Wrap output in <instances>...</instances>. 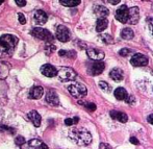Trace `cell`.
<instances>
[{"label": "cell", "instance_id": "cell-3", "mask_svg": "<svg viewBox=\"0 0 153 149\" xmlns=\"http://www.w3.org/2000/svg\"><path fill=\"white\" fill-rule=\"evenodd\" d=\"M30 35L32 37H34L36 39L45 41L47 44H50L54 40V37H53V35L50 31H48L47 29L41 28V27H34V28H32L30 31Z\"/></svg>", "mask_w": 153, "mask_h": 149}, {"label": "cell", "instance_id": "cell-5", "mask_svg": "<svg viewBox=\"0 0 153 149\" xmlns=\"http://www.w3.org/2000/svg\"><path fill=\"white\" fill-rule=\"evenodd\" d=\"M58 77L62 81H74L77 77V73L75 72L74 69L70 68V67H62L58 70Z\"/></svg>", "mask_w": 153, "mask_h": 149}, {"label": "cell", "instance_id": "cell-41", "mask_svg": "<svg viewBox=\"0 0 153 149\" xmlns=\"http://www.w3.org/2000/svg\"><path fill=\"white\" fill-rule=\"evenodd\" d=\"M106 2L110 3V4H114V5H116V4H119L120 0H108V1H106Z\"/></svg>", "mask_w": 153, "mask_h": 149}, {"label": "cell", "instance_id": "cell-42", "mask_svg": "<svg viewBox=\"0 0 153 149\" xmlns=\"http://www.w3.org/2000/svg\"><path fill=\"white\" fill-rule=\"evenodd\" d=\"M147 120H148L149 123L152 124V125H153V114H151V115H149L148 118H147Z\"/></svg>", "mask_w": 153, "mask_h": 149}, {"label": "cell", "instance_id": "cell-21", "mask_svg": "<svg viewBox=\"0 0 153 149\" xmlns=\"http://www.w3.org/2000/svg\"><path fill=\"white\" fill-rule=\"evenodd\" d=\"M11 65L6 62H0V79H4L8 75Z\"/></svg>", "mask_w": 153, "mask_h": 149}, {"label": "cell", "instance_id": "cell-33", "mask_svg": "<svg viewBox=\"0 0 153 149\" xmlns=\"http://www.w3.org/2000/svg\"><path fill=\"white\" fill-rule=\"evenodd\" d=\"M0 131H7V133H15L16 130L14 128H11L8 126H5V125H0Z\"/></svg>", "mask_w": 153, "mask_h": 149}, {"label": "cell", "instance_id": "cell-36", "mask_svg": "<svg viewBox=\"0 0 153 149\" xmlns=\"http://www.w3.org/2000/svg\"><path fill=\"white\" fill-rule=\"evenodd\" d=\"M125 102L128 104H130V105H132V104L135 102V98L133 97V96H128V97L125 99Z\"/></svg>", "mask_w": 153, "mask_h": 149}, {"label": "cell", "instance_id": "cell-30", "mask_svg": "<svg viewBox=\"0 0 153 149\" xmlns=\"http://www.w3.org/2000/svg\"><path fill=\"white\" fill-rule=\"evenodd\" d=\"M78 121H79L78 117H75V118H73V119L67 118V119H65V124L67 126H71V125H73V124H76Z\"/></svg>", "mask_w": 153, "mask_h": 149}, {"label": "cell", "instance_id": "cell-22", "mask_svg": "<svg viewBox=\"0 0 153 149\" xmlns=\"http://www.w3.org/2000/svg\"><path fill=\"white\" fill-rule=\"evenodd\" d=\"M114 94H115V97L117 98L118 100H125L127 97H128L127 91L122 87L117 88V89L115 90V93H114Z\"/></svg>", "mask_w": 153, "mask_h": 149}, {"label": "cell", "instance_id": "cell-39", "mask_svg": "<svg viewBox=\"0 0 153 149\" xmlns=\"http://www.w3.org/2000/svg\"><path fill=\"white\" fill-rule=\"evenodd\" d=\"M147 21H148L149 27H150V30H151V32H152V35H153V19H152V18H149Z\"/></svg>", "mask_w": 153, "mask_h": 149}, {"label": "cell", "instance_id": "cell-35", "mask_svg": "<svg viewBox=\"0 0 153 149\" xmlns=\"http://www.w3.org/2000/svg\"><path fill=\"white\" fill-rule=\"evenodd\" d=\"M18 18H19V22L20 24H25L26 23V18L22 13H18Z\"/></svg>", "mask_w": 153, "mask_h": 149}, {"label": "cell", "instance_id": "cell-24", "mask_svg": "<svg viewBox=\"0 0 153 149\" xmlns=\"http://www.w3.org/2000/svg\"><path fill=\"white\" fill-rule=\"evenodd\" d=\"M134 37V32L131 28H123L121 31V38L124 39V40L129 41L131 39H133Z\"/></svg>", "mask_w": 153, "mask_h": 149}, {"label": "cell", "instance_id": "cell-11", "mask_svg": "<svg viewBox=\"0 0 153 149\" xmlns=\"http://www.w3.org/2000/svg\"><path fill=\"white\" fill-rule=\"evenodd\" d=\"M130 63L134 67H144L148 64V57L142 53H135L130 59Z\"/></svg>", "mask_w": 153, "mask_h": 149}, {"label": "cell", "instance_id": "cell-18", "mask_svg": "<svg viewBox=\"0 0 153 149\" xmlns=\"http://www.w3.org/2000/svg\"><path fill=\"white\" fill-rule=\"evenodd\" d=\"M94 13H95L96 16L98 17V19H100V18H106L109 15V11L105 6L99 4L94 6Z\"/></svg>", "mask_w": 153, "mask_h": 149}, {"label": "cell", "instance_id": "cell-31", "mask_svg": "<svg viewBox=\"0 0 153 149\" xmlns=\"http://www.w3.org/2000/svg\"><path fill=\"white\" fill-rule=\"evenodd\" d=\"M25 139H24V137H22V136H18L16 139H15V144L18 145V146H23L24 144H25Z\"/></svg>", "mask_w": 153, "mask_h": 149}, {"label": "cell", "instance_id": "cell-19", "mask_svg": "<svg viewBox=\"0 0 153 149\" xmlns=\"http://www.w3.org/2000/svg\"><path fill=\"white\" fill-rule=\"evenodd\" d=\"M109 76L112 81H122L123 78H124V73H123V70L120 68H114L112 71L109 72Z\"/></svg>", "mask_w": 153, "mask_h": 149}, {"label": "cell", "instance_id": "cell-34", "mask_svg": "<svg viewBox=\"0 0 153 149\" xmlns=\"http://www.w3.org/2000/svg\"><path fill=\"white\" fill-rule=\"evenodd\" d=\"M130 52H132L130 49H128V48H123V49H121L119 51V54L121 55V56H127V55H129Z\"/></svg>", "mask_w": 153, "mask_h": 149}, {"label": "cell", "instance_id": "cell-40", "mask_svg": "<svg viewBox=\"0 0 153 149\" xmlns=\"http://www.w3.org/2000/svg\"><path fill=\"white\" fill-rule=\"evenodd\" d=\"M130 142H131L132 144H134V145H139V144H140L139 140L136 139V138H134V137H131V138H130Z\"/></svg>", "mask_w": 153, "mask_h": 149}, {"label": "cell", "instance_id": "cell-1", "mask_svg": "<svg viewBox=\"0 0 153 149\" xmlns=\"http://www.w3.org/2000/svg\"><path fill=\"white\" fill-rule=\"evenodd\" d=\"M19 39L14 35H3L0 37V59L12 56Z\"/></svg>", "mask_w": 153, "mask_h": 149}, {"label": "cell", "instance_id": "cell-20", "mask_svg": "<svg viewBox=\"0 0 153 149\" xmlns=\"http://www.w3.org/2000/svg\"><path fill=\"white\" fill-rule=\"evenodd\" d=\"M109 115L114 120H118L120 121V122H122V123H125V122H127V120H128L127 115L125 113H123V112L112 111L109 113Z\"/></svg>", "mask_w": 153, "mask_h": 149}, {"label": "cell", "instance_id": "cell-26", "mask_svg": "<svg viewBox=\"0 0 153 149\" xmlns=\"http://www.w3.org/2000/svg\"><path fill=\"white\" fill-rule=\"evenodd\" d=\"M58 54L60 56H66L69 57V59H75L76 57V52L74 50H70V51H67V50H60L58 51Z\"/></svg>", "mask_w": 153, "mask_h": 149}, {"label": "cell", "instance_id": "cell-9", "mask_svg": "<svg viewBox=\"0 0 153 149\" xmlns=\"http://www.w3.org/2000/svg\"><path fill=\"white\" fill-rule=\"evenodd\" d=\"M21 149H48V147L42 140L32 139L25 143Z\"/></svg>", "mask_w": 153, "mask_h": 149}, {"label": "cell", "instance_id": "cell-43", "mask_svg": "<svg viewBox=\"0 0 153 149\" xmlns=\"http://www.w3.org/2000/svg\"><path fill=\"white\" fill-rule=\"evenodd\" d=\"M1 3H3V1H0V4H1Z\"/></svg>", "mask_w": 153, "mask_h": 149}, {"label": "cell", "instance_id": "cell-28", "mask_svg": "<svg viewBox=\"0 0 153 149\" xmlns=\"http://www.w3.org/2000/svg\"><path fill=\"white\" fill-rule=\"evenodd\" d=\"M99 87L102 89V91H104V92L106 93H110V91H112L110 85H108L107 83H105V81H100V83H99Z\"/></svg>", "mask_w": 153, "mask_h": 149}, {"label": "cell", "instance_id": "cell-8", "mask_svg": "<svg viewBox=\"0 0 153 149\" xmlns=\"http://www.w3.org/2000/svg\"><path fill=\"white\" fill-rule=\"evenodd\" d=\"M116 19L121 23H128L129 19V8L127 5H121V6L116 11Z\"/></svg>", "mask_w": 153, "mask_h": 149}, {"label": "cell", "instance_id": "cell-7", "mask_svg": "<svg viewBox=\"0 0 153 149\" xmlns=\"http://www.w3.org/2000/svg\"><path fill=\"white\" fill-rule=\"evenodd\" d=\"M56 39L62 43H67L71 39V32L65 25H58L56 28Z\"/></svg>", "mask_w": 153, "mask_h": 149}, {"label": "cell", "instance_id": "cell-23", "mask_svg": "<svg viewBox=\"0 0 153 149\" xmlns=\"http://www.w3.org/2000/svg\"><path fill=\"white\" fill-rule=\"evenodd\" d=\"M108 26V21L106 18H100V19L97 20V24H96V30L98 32H101L104 29L107 28Z\"/></svg>", "mask_w": 153, "mask_h": 149}, {"label": "cell", "instance_id": "cell-16", "mask_svg": "<svg viewBox=\"0 0 153 149\" xmlns=\"http://www.w3.org/2000/svg\"><path fill=\"white\" fill-rule=\"evenodd\" d=\"M27 117H28V119L31 121V123L34 124V126L39 127V126L41 125L42 117L36 111H34H34H30L28 114H27Z\"/></svg>", "mask_w": 153, "mask_h": 149}, {"label": "cell", "instance_id": "cell-6", "mask_svg": "<svg viewBox=\"0 0 153 149\" xmlns=\"http://www.w3.org/2000/svg\"><path fill=\"white\" fill-rule=\"evenodd\" d=\"M105 69V65L101 62H93V63H88V66H86V71L88 74L91 76H97L100 75L103 72V70Z\"/></svg>", "mask_w": 153, "mask_h": 149}, {"label": "cell", "instance_id": "cell-2", "mask_svg": "<svg viewBox=\"0 0 153 149\" xmlns=\"http://www.w3.org/2000/svg\"><path fill=\"white\" fill-rule=\"evenodd\" d=\"M69 138L79 146H86L92 142V135L84 128H73L69 131Z\"/></svg>", "mask_w": 153, "mask_h": 149}, {"label": "cell", "instance_id": "cell-12", "mask_svg": "<svg viewBox=\"0 0 153 149\" xmlns=\"http://www.w3.org/2000/svg\"><path fill=\"white\" fill-rule=\"evenodd\" d=\"M40 71L46 77H54L58 74V71L56 70L54 66L51 64H45L40 68Z\"/></svg>", "mask_w": 153, "mask_h": 149}, {"label": "cell", "instance_id": "cell-37", "mask_svg": "<svg viewBox=\"0 0 153 149\" xmlns=\"http://www.w3.org/2000/svg\"><path fill=\"white\" fill-rule=\"evenodd\" d=\"M15 2H16V4H17L18 6H20V7L25 6V5H26V1H25V0H16Z\"/></svg>", "mask_w": 153, "mask_h": 149}, {"label": "cell", "instance_id": "cell-15", "mask_svg": "<svg viewBox=\"0 0 153 149\" xmlns=\"http://www.w3.org/2000/svg\"><path fill=\"white\" fill-rule=\"evenodd\" d=\"M140 20V11L139 7L133 6L129 8V19H128V23L129 24H136Z\"/></svg>", "mask_w": 153, "mask_h": 149}, {"label": "cell", "instance_id": "cell-29", "mask_svg": "<svg viewBox=\"0 0 153 149\" xmlns=\"http://www.w3.org/2000/svg\"><path fill=\"white\" fill-rule=\"evenodd\" d=\"M55 46L52 45V44H47V45L45 46V49H44V51H45V53L47 55H50L51 53H53V52L55 51Z\"/></svg>", "mask_w": 153, "mask_h": 149}, {"label": "cell", "instance_id": "cell-14", "mask_svg": "<svg viewBox=\"0 0 153 149\" xmlns=\"http://www.w3.org/2000/svg\"><path fill=\"white\" fill-rule=\"evenodd\" d=\"M34 23L38 24V25H43L47 22L48 20V16L44 11L42 10H38L34 12Z\"/></svg>", "mask_w": 153, "mask_h": 149}, {"label": "cell", "instance_id": "cell-25", "mask_svg": "<svg viewBox=\"0 0 153 149\" xmlns=\"http://www.w3.org/2000/svg\"><path fill=\"white\" fill-rule=\"evenodd\" d=\"M60 4L68 7H74L80 4V0H60Z\"/></svg>", "mask_w": 153, "mask_h": 149}, {"label": "cell", "instance_id": "cell-38", "mask_svg": "<svg viewBox=\"0 0 153 149\" xmlns=\"http://www.w3.org/2000/svg\"><path fill=\"white\" fill-rule=\"evenodd\" d=\"M99 149H112V148L108 144H105V143H101L100 146H99Z\"/></svg>", "mask_w": 153, "mask_h": 149}, {"label": "cell", "instance_id": "cell-13", "mask_svg": "<svg viewBox=\"0 0 153 149\" xmlns=\"http://www.w3.org/2000/svg\"><path fill=\"white\" fill-rule=\"evenodd\" d=\"M45 101L48 104H50L52 107H58L60 105V98L54 90H49L46 94Z\"/></svg>", "mask_w": 153, "mask_h": 149}, {"label": "cell", "instance_id": "cell-27", "mask_svg": "<svg viewBox=\"0 0 153 149\" xmlns=\"http://www.w3.org/2000/svg\"><path fill=\"white\" fill-rule=\"evenodd\" d=\"M99 39H100L102 42H104L105 44H112L114 43V40H112V36L109 35H106V33H102L99 36Z\"/></svg>", "mask_w": 153, "mask_h": 149}, {"label": "cell", "instance_id": "cell-10", "mask_svg": "<svg viewBox=\"0 0 153 149\" xmlns=\"http://www.w3.org/2000/svg\"><path fill=\"white\" fill-rule=\"evenodd\" d=\"M86 54H88V56L90 59H93L94 62H100L105 56V54H104V52L102 50L93 47L86 48Z\"/></svg>", "mask_w": 153, "mask_h": 149}, {"label": "cell", "instance_id": "cell-32", "mask_svg": "<svg viewBox=\"0 0 153 149\" xmlns=\"http://www.w3.org/2000/svg\"><path fill=\"white\" fill-rule=\"evenodd\" d=\"M81 104V103H80ZM84 104V107H86V109H88V112H94L96 111V104L93 103V102H88V103H82Z\"/></svg>", "mask_w": 153, "mask_h": 149}, {"label": "cell", "instance_id": "cell-17", "mask_svg": "<svg viewBox=\"0 0 153 149\" xmlns=\"http://www.w3.org/2000/svg\"><path fill=\"white\" fill-rule=\"evenodd\" d=\"M44 94V89L41 85H36L29 90V98L30 99H40Z\"/></svg>", "mask_w": 153, "mask_h": 149}, {"label": "cell", "instance_id": "cell-4", "mask_svg": "<svg viewBox=\"0 0 153 149\" xmlns=\"http://www.w3.org/2000/svg\"><path fill=\"white\" fill-rule=\"evenodd\" d=\"M68 91H69L70 94L75 98H84L88 94V90H86V87L82 83H74L70 85L68 87Z\"/></svg>", "mask_w": 153, "mask_h": 149}]
</instances>
